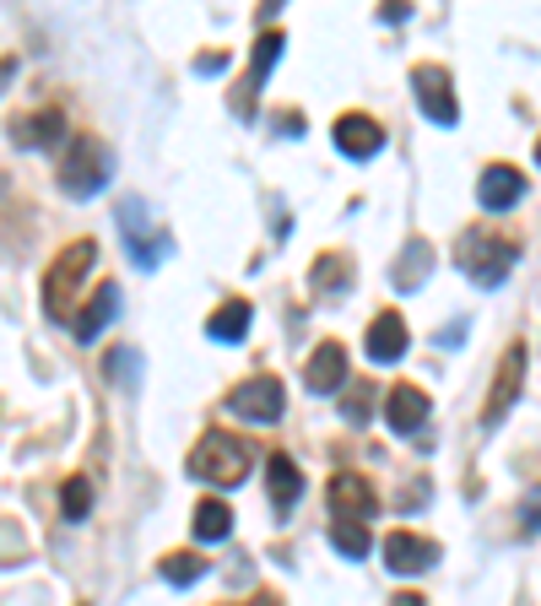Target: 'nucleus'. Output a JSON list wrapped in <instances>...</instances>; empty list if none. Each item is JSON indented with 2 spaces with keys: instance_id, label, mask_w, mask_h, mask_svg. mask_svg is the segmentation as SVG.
I'll list each match as a JSON object with an SVG mask.
<instances>
[{
  "instance_id": "1",
  "label": "nucleus",
  "mask_w": 541,
  "mask_h": 606,
  "mask_svg": "<svg viewBox=\"0 0 541 606\" xmlns=\"http://www.w3.org/2000/svg\"><path fill=\"white\" fill-rule=\"evenodd\" d=\"M55 179H60V190H66L70 201H87V196L109 190V179H114V152H109V141H103V135H70Z\"/></svg>"
},
{
  "instance_id": "2",
  "label": "nucleus",
  "mask_w": 541,
  "mask_h": 606,
  "mask_svg": "<svg viewBox=\"0 0 541 606\" xmlns=\"http://www.w3.org/2000/svg\"><path fill=\"white\" fill-rule=\"evenodd\" d=\"M92 261H98V244H92V239H70L66 250L44 266V315H49V320H70L76 293H81Z\"/></svg>"
},
{
  "instance_id": "3",
  "label": "nucleus",
  "mask_w": 541,
  "mask_h": 606,
  "mask_svg": "<svg viewBox=\"0 0 541 606\" xmlns=\"http://www.w3.org/2000/svg\"><path fill=\"white\" fill-rule=\"evenodd\" d=\"M255 466V450L239 433H206L201 444L190 450V476L206 487H239Z\"/></svg>"
},
{
  "instance_id": "4",
  "label": "nucleus",
  "mask_w": 541,
  "mask_h": 606,
  "mask_svg": "<svg viewBox=\"0 0 541 606\" xmlns=\"http://www.w3.org/2000/svg\"><path fill=\"white\" fill-rule=\"evenodd\" d=\"M120 233H125V250H131V261L141 271H157L168 261V250H174V233L152 217V206L141 201V196L120 201Z\"/></svg>"
},
{
  "instance_id": "5",
  "label": "nucleus",
  "mask_w": 541,
  "mask_h": 606,
  "mask_svg": "<svg viewBox=\"0 0 541 606\" xmlns=\"http://www.w3.org/2000/svg\"><path fill=\"white\" fill-rule=\"evenodd\" d=\"M455 255H461V271L472 276L476 287H498L509 271L520 266V244H515V239H493L487 228H476V233H461Z\"/></svg>"
},
{
  "instance_id": "6",
  "label": "nucleus",
  "mask_w": 541,
  "mask_h": 606,
  "mask_svg": "<svg viewBox=\"0 0 541 606\" xmlns=\"http://www.w3.org/2000/svg\"><path fill=\"white\" fill-rule=\"evenodd\" d=\"M526 368H531V346L526 341H515L509 352H504V363H498V374H493V390H487V406H482V422L493 428V422H504V411L520 401V385H526Z\"/></svg>"
},
{
  "instance_id": "7",
  "label": "nucleus",
  "mask_w": 541,
  "mask_h": 606,
  "mask_svg": "<svg viewBox=\"0 0 541 606\" xmlns=\"http://www.w3.org/2000/svg\"><path fill=\"white\" fill-rule=\"evenodd\" d=\"M281 406H287V396H281V379L276 374H255V379H244V385L228 390V411L244 417V422H276Z\"/></svg>"
},
{
  "instance_id": "8",
  "label": "nucleus",
  "mask_w": 541,
  "mask_h": 606,
  "mask_svg": "<svg viewBox=\"0 0 541 606\" xmlns=\"http://www.w3.org/2000/svg\"><path fill=\"white\" fill-rule=\"evenodd\" d=\"M411 87H417V109L433 125H455L461 120V103L450 92V70L444 66H411Z\"/></svg>"
},
{
  "instance_id": "9",
  "label": "nucleus",
  "mask_w": 541,
  "mask_h": 606,
  "mask_svg": "<svg viewBox=\"0 0 541 606\" xmlns=\"http://www.w3.org/2000/svg\"><path fill=\"white\" fill-rule=\"evenodd\" d=\"M526 190H531V179H526L515 163H487L482 179H476V201L487 206V211H509V206H520L526 201Z\"/></svg>"
},
{
  "instance_id": "10",
  "label": "nucleus",
  "mask_w": 541,
  "mask_h": 606,
  "mask_svg": "<svg viewBox=\"0 0 541 606\" xmlns=\"http://www.w3.org/2000/svg\"><path fill=\"white\" fill-rule=\"evenodd\" d=\"M325 498H331L336 520H346V526H363V520L379 509V493H374V487H368L357 472H336V476H331Z\"/></svg>"
},
{
  "instance_id": "11",
  "label": "nucleus",
  "mask_w": 541,
  "mask_h": 606,
  "mask_svg": "<svg viewBox=\"0 0 541 606\" xmlns=\"http://www.w3.org/2000/svg\"><path fill=\"white\" fill-rule=\"evenodd\" d=\"M385 563H390V574H428L439 563V541L411 537V531H390L385 537Z\"/></svg>"
},
{
  "instance_id": "12",
  "label": "nucleus",
  "mask_w": 541,
  "mask_h": 606,
  "mask_svg": "<svg viewBox=\"0 0 541 606\" xmlns=\"http://www.w3.org/2000/svg\"><path fill=\"white\" fill-rule=\"evenodd\" d=\"M281 44H287V38H281V33H276V27H270V33H261V44H255V60H250V81H244V87H239V92H233V109H239V114H244V120H250V114H255V92H261V87H266L270 66H276V60H281Z\"/></svg>"
},
{
  "instance_id": "13",
  "label": "nucleus",
  "mask_w": 541,
  "mask_h": 606,
  "mask_svg": "<svg viewBox=\"0 0 541 606\" xmlns=\"http://www.w3.org/2000/svg\"><path fill=\"white\" fill-rule=\"evenodd\" d=\"M336 146L346 157H379V146H385V125L374 120V114H341L336 120Z\"/></svg>"
},
{
  "instance_id": "14",
  "label": "nucleus",
  "mask_w": 541,
  "mask_h": 606,
  "mask_svg": "<svg viewBox=\"0 0 541 606\" xmlns=\"http://www.w3.org/2000/svg\"><path fill=\"white\" fill-rule=\"evenodd\" d=\"M303 385L314 390V396H331L346 385V346L341 341H320L314 346V357H309V368H303Z\"/></svg>"
},
{
  "instance_id": "15",
  "label": "nucleus",
  "mask_w": 541,
  "mask_h": 606,
  "mask_svg": "<svg viewBox=\"0 0 541 606\" xmlns=\"http://www.w3.org/2000/svg\"><path fill=\"white\" fill-rule=\"evenodd\" d=\"M406 320L396 315V309H385L374 326H368V337H363V352L374 357V363H401L406 357Z\"/></svg>"
},
{
  "instance_id": "16",
  "label": "nucleus",
  "mask_w": 541,
  "mask_h": 606,
  "mask_svg": "<svg viewBox=\"0 0 541 606\" xmlns=\"http://www.w3.org/2000/svg\"><path fill=\"white\" fill-rule=\"evenodd\" d=\"M428 271H433V244L428 239H406V250L396 255V266H390V287L396 293H417L428 282Z\"/></svg>"
},
{
  "instance_id": "17",
  "label": "nucleus",
  "mask_w": 541,
  "mask_h": 606,
  "mask_svg": "<svg viewBox=\"0 0 541 606\" xmlns=\"http://www.w3.org/2000/svg\"><path fill=\"white\" fill-rule=\"evenodd\" d=\"M120 315V282H98V293H92V304L70 320V331H76V341H92L109 320Z\"/></svg>"
},
{
  "instance_id": "18",
  "label": "nucleus",
  "mask_w": 541,
  "mask_h": 606,
  "mask_svg": "<svg viewBox=\"0 0 541 606\" xmlns=\"http://www.w3.org/2000/svg\"><path fill=\"white\" fill-rule=\"evenodd\" d=\"M66 131V114L60 109H33V114H16L11 120V141L16 146H55Z\"/></svg>"
},
{
  "instance_id": "19",
  "label": "nucleus",
  "mask_w": 541,
  "mask_h": 606,
  "mask_svg": "<svg viewBox=\"0 0 541 606\" xmlns=\"http://www.w3.org/2000/svg\"><path fill=\"white\" fill-rule=\"evenodd\" d=\"M385 422H390L396 433H417V428L428 422V396H422L417 385H396V390L385 396Z\"/></svg>"
},
{
  "instance_id": "20",
  "label": "nucleus",
  "mask_w": 541,
  "mask_h": 606,
  "mask_svg": "<svg viewBox=\"0 0 541 606\" xmlns=\"http://www.w3.org/2000/svg\"><path fill=\"white\" fill-rule=\"evenodd\" d=\"M266 487H270V504H276V515H287L292 504H298V493H303V476L292 466V455H270L266 461Z\"/></svg>"
},
{
  "instance_id": "21",
  "label": "nucleus",
  "mask_w": 541,
  "mask_h": 606,
  "mask_svg": "<svg viewBox=\"0 0 541 606\" xmlns=\"http://www.w3.org/2000/svg\"><path fill=\"white\" fill-rule=\"evenodd\" d=\"M190 531H196V541H228L233 537V509L222 498H201L190 515Z\"/></svg>"
},
{
  "instance_id": "22",
  "label": "nucleus",
  "mask_w": 541,
  "mask_h": 606,
  "mask_svg": "<svg viewBox=\"0 0 541 606\" xmlns=\"http://www.w3.org/2000/svg\"><path fill=\"white\" fill-rule=\"evenodd\" d=\"M244 331H250V304H244V298H228V304L206 320V337L211 341H244Z\"/></svg>"
},
{
  "instance_id": "23",
  "label": "nucleus",
  "mask_w": 541,
  "mask_h": 606,
  "mask_svg": "<svg viewBox=\"0 0 541 606\" xmlns=\"http://www.w3.org/2000/svg\"><path fill=\"white\" fill-rule=\"evenodd\" d=\"M309 282H314L320 293H341V287H352V261H346V255H320L314 271H309Z\"/></svg>"
},
{
  "instance_id": "24",
  "label": "nucleus",
  "mask_w": 541,
  "mask_h": 606,
  "mask_svg": "<svg viewBox=\"0 0 541 606\" xmlns=\"http://www.w3.org/2000/svg\"><path fill=\"white\" fill-rule=\"evenodd\" d=\"M201 574H206L201 552H168V558H163V580H168V585H196Z\"/></svg>"
},
{
  "instance_id": "25",
  "label": "nucleus",
  "mask_w": 541,
  "mask_h": 606,
  "mask_svg": "<svg viewBox=\"0 0 541 606\" xmlns=\"http://www.w3.org/2000/svg\"><path fill=\"white\" fill-rule=\"evenodd\" d=\"M60 509H66V520H87V509H92V482L76 472L66 476V493H60Z\"/></svg>"
},
{
  "instance_id": "26",
  "label": "nucleus",
  "mask_w": 541,
  "mask_h": 606,
  "mask_svg": "<svg viewBox=\"0 0 541 606\" xmlns=\"http://www.w3.org/2000/svg\"><path fill=\"white\" fill-rule=\"evenodd\" d=\"M374 396H379V390H374L368 379H357V385H352V396H346V422H352V428H363V422H368Z\"/></svg>"
},
{
  "instance_id": "27",
  "label": "nucleus",
  "mask_w": 541,
  "mask_h": 606,
  "mask_svg": "<svg viewBox=\"0 0 541 606\" xmlns=\"http://www.w3.org/2000/svg\"><path fill=\"white\" fill-rule=\"evenodd\" d=\"M331 547H336V552H346V558H363V552H368V531H363V526H346V520H336Z\"/></svg>"
},
{
  "instance_id": "28",
  "label": "nucleus",
  "mask_w": 541,
  "mask_h": 606,
  "mask_svg": "<svg viewBox=\"0 0 541 606\" xmlns=\"http://www.w3.org/2000/svg\"><path fill=\"white\" fill-rule=\"evenodd\" d=\"M109 374H114V379H141V352H135V346H114V352H109Z\"/></svg>"
},
{
  "instance_id": "29",
  "label": "nucleus",
  "mask_w": 541,
  "mask_h": 606,
  "mask_svg": "<svg viewBox=\"0 0 541 606\" xmlns=\"http://www.w3.org/2000/svg\"><path fill=\"white\" fill-rule=\"evenodd\" d=\"M270 125H276V131H281V135H298V131H309V120H303L298 109H281V114H270Z\"/></svg>"
},
{
  "instance_id": "30",
  "label": "nucleus",
  "mask_w": 541,
  "mask_h": 606,
  "mask_svg": "<svg viewBox=\"0 0 541 606\" xmlns=\"http://www.w3.org/2000/svg\"><path fill=\"white\" fill-rule=\"evenodd\" d=\"M228 70V49H217V55H201L196 60V76H222Z\"/></svg>"
},
{
  "instance_id": "31",
  "label": "nucleus",
  "mask_w": 541,
  "mask_h": 606,
  "mask_svg": "<svg viewBox=\"0 0 541 606\" xmlns=\"http://www.w3.org/2000/svg\"><path fill=\"white\" fill-rule=\"evenodd\" d=\"M466 337V320H455V326H444V331H439V346H455V341Z\"/></svg>"
},
{
  "instance_id": "32",
  "label": "nucleus",
  "mask_w": 541,
  "mask_h": 606,
  "mask_svg": "<svg viewBox=\"0 0 541 606\" xmlns=\"http://www.w3.org/2000/svg\"><path fill=\"white\" fill-rule=\"evenodd\" d=\"M526 537H537V493H526Z\"/></svg>"
},
{
  "instance_id": "33",
  "label": "nucleus",
  "mask_w": 541,
  "mask_h": 606,
  "mask_svg": "<svg viewBox=\"0 0 541 606\" xmlns=\"http://www.w3.org/2000/svg\"><path fill=\"white\" fill-rule=\"evenodd\" d=\"M379 22H406V5H379Z\"/></svg>"
},
{
  "instance_id": "34",
  "label": "nucleus",
  "mask_w": 541,
  "mask_h": 606,
  "mask_svg": "<svg viewBox=\"0 0 541 606\" xmlns=\"http://www.w3.org/2000/svg\"><path fill=\"white\" fill-rule=\"evenodd\" d=\"M390 606H422V596H417V591H401V596H396Z\"/></svg>"
},
{
  "instance_id": "35",
  "label": "nucleus",
  "mask_w": 541,
  "mask_h": 606,
  "mask_svg": "<svg viewBox=\"0 0 541 606\" xmlns=\"http://www.w3.org/2000/svg\"><path fill=\"white\" fill-rule=\"evenodd\" d=\"M244 606H281V602H276V596H270V591H261V596H255V602H244Z\"/></svg>"
}]
</instances>
